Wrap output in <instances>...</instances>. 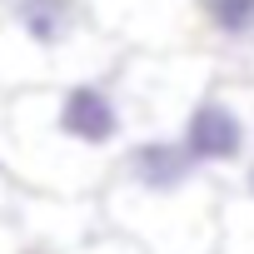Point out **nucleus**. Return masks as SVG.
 <instances>
[{
	"label": "nucleus",
	"instance_id": "f257e3e1",
	"mask_svg": "<svg viewBox=\"0 0 254 254\" xmlns=\"http://www.w3.org/2000/svg\"><path fill=\"white\" fill-rule=\"evenodd\" d=\"M125 130V115L110 85L100 80H80L60 95L55 105V135L75 140V145H115Z\"/></svg>",
	"mask_w": 254,
	"mask_h": 254
},
{
	"label": "nucleus",
	"instance_id": "f03ea898",
	"mask_svg": "<svg viewBox=\"0 0 254 254\" xmlns=\"http://www.w3.org/2000/svg\"><path fill=\"white\" fill-rule=\"evenodd\" d=\"M180 140H185V150L194 155V165H229V160H239L244 145H249V125H244V115H239L229 100L204 95V100L190 110Z\"/></svg>",
	"mask_w": 254,
	"mask_h": 254
},
{
	"label": "nucleus",
	"instance_id": "7ed1b4c3",
	"mask_svg": "<svg viewBox=\"0 0 254 254\" xmlns=\"http://www.w3.org/2000/svg\"><path fill=\"white\" fill-rule=\"evenodd\" d=\"M125 170L145 194H175L194 180V155L185 150V140H140L125 155Z\"/></svg>",
	"mask_w": 254,
	"mask_h": 254
},
{
	"label": "nucleus",
	"instance_id": "20e7f679",
	"mask_svg": "<svg viewBox=\"0 0 254 254\" xmlns=\"http://www.w3.org/2000/svg\"><path fill=\"white\" fill-rule=\"evenodd\" d=\"M10 20L25 30L30 45L55 50L80 25V0H10Z\"/></svg>",
	"mask_w": 254,
	"mask_h": 254
},
{
	"label": "nucleus",
	"instance_id": "39448f33",
	"mask_svg": "<svg viewBox=\"0 0 254 254\" xmlns=\"http://www.w3.org/2000/svg\"><path fill=\"white\" fill-rule=\"evenodd\" d=\"M199 10L214 35L224 40H254V0H199Z\"/></svg>",
	"mask_w": 254,
	"mask_h": 254
},
{
	"label": "nucleus",
	"instance_id": "423d86ee",
	"mask_svg": "<svg viewBox=\"0 0 254 254\" xmlns=\"http://www.w3.org/2000/svg\"><path fill=\"white\" fill-rule=\"evenodd\" d=\"M244 190H249V199H254V165H249V175H244Z\"/></svg>",
	"mask_w": 254,
	"mask_h": 254
}]
</instances>
